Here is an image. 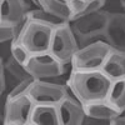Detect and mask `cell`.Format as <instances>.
Listing matches in <instances>:
<instances>
[{
    "instance_id": "obj_1",
    "label": "cell",
    "mask_w": 125,
    "mask_h": 125,
    "mask_svg": "<svg viewBox=\"0 0 125 125\" xmlns=\"http://www.w3.org/2000/svg\"><path fill=\"white\" fill-rule=\"evenodd\" d=\"M113 80L101 69H71L66 80L69 91L83 104H89L109 98Z\"/></svg>"
},
{
    "instance_id": "obj_2",
    "label": "cell",
    "mask_w": 125,
    "mask_h": 125,
    "mask_svg": "<svg viewBox=\"0 0 125 125\" xmlns=\"http://www.w3.org/2000/svg\"><path fill=\"white\" fill-rule=\"evenodd\" d=\"M109 18L110 13L101 9L95 13L73 19L70 21V26L79 41V46L86 45L99 39H104V33Z\"/></svg>"
},
{
    "instance_id": "obj_3",
    "label": "cell",
    "mask_w": 125,
    "mask_h": 125,
    "mask_svg": "<svg viewBox=\"0 0 125 125\" xmlns=\"http://www.w3.org/2000/svg\"><path fill=\"white\" fill-rule=\"evenodd\" d=\"M55 28L45 21L30 18L28 14V19L16 40L24 44L31 54L49 51Z\"/></svg>"
},
{
    "instance_id": "obj_4",
    "label": "cell",
    "mask_w": 125,
    "mask_h": 125,
    "mask_svg": "<svg viewBox=\"0 0 125 125\" xmlns=\"http://www.w3.org/2000/svg\"><path fill=\"white\" fill-rule=\"evenodd\" d=\"M111 49L113 48L109 45V43L104 39H99L86 45H83L75 53L70 66L71 69L78 70L101 69Z\"/></svg>"
},
{
    "instance_id": "obj_5",
    "label": "cell",
    "mask_w": 125,
    "mask_h": 125,
    "mask_svg": "<svg viewBox=\"0 0 125 125\" xmlns=\"http://www.w3.org/2000/svg\"><path fill=\"white\" fill-rule=\"evenodd\" d=\"M79 48V41L70 26V23H64L55 28L49 51L58 60L65 65H70Z\"/></svg>"
},
{
    "instance_id": "obj_6",
    "label": "cell",
    "mask_w": 125,
    "mask_h": 125,
    "mask_svg": "<svg viewBox=\"0 0 125 125\" xmlns=\"http://www.w3.org/2000/svg\"><path fill=\"white\" fill-rule=\"evenodd\" d=\"M25 68L34 79H56L68 73V65L62 64L50 51L31 54Z\"/></svg>"
},
{
    "instance_id": "obj_7",
    "label": "cell",
    "mask_w": 125,
    "mask_h": 125,
    "mask_svg": "<svg viewBox=\"0 0 125 125\" xmlns=\"http://www.w3.org/2000/svg\"><path fill=\"white\" fill-rule=\"evenodd\" d=\"M35 106L29 94L8 96L3 104V123L5 125H29V119Z\"/></svg>"
},
{
    "instance_id": "obj_8",
    "label": "cell",
    "mask_w": 125,
    "mask_h": 125,
    "mask_svg": "<svg viewBox=\"0 0 125 125\" xmlns=\"http://www.w3.org/2000/svg\"><path fill=\"white\" fill-rule=\"evenodd\" d=\"M53 79H34L30 85L28 94L35 104H58L64 99L69 91V88L62 83L51 81Z\"/></svg>"
},
{
    "instance_id": "obj_9",
    "label": "cell",
    "mask_w": 125,
    "mask_h": 125,
    "mask_svg": "<svg viewBox=\"0 0 125 125\" xmlns=\"http://www.w3.org/2000/svg\"><path fill=\"white\" fill-rule=\"evenodd\" d=\"M61 125H83L86 118L84 104L71 93L58 104Z\"/></svg>"
},
{
    "instance_id": "obj_10",
    "label": "cell",
    "mask_w": 125,
    "mask_h": 125,
    "mask_svg": "<svg viewBox=\"0 0 125 125\" xmlns=\"http://www.w3.org/2000/svg\"><path fill=\"white\" fill-rule=\"evenodd\" d=\"M30 10L25 0H0V23L18 25L28 18Z\"/></svg>"
},
{
    "instance_id": "obj_11",
    "label": "cell",
    "mask_w": 125,
    "mask_h": 125,
    "mask_svg": "<svg viewBox=\"0 0 125 125\" xmlns=\"http://www.w3.org/2000/svg\"><path fill=\"white\" fill-rule=\"evenodd\" d=\"M104 39L111 48L125 50V11L110 13Z\"/></svg>"
},
{
    "instance_id": "obj_12",
    "label": "cell",
    "mask_w": 125,
    "mask_h": 125,
    "mask_svg": "<svg viewBox=\"0 0 125 125\" xmlns=\"http://www.w3.org/2000/svg\"><path fill=\"white\" fill-rule=\"evenodd\" d=\"M29 125H61L58 105L35 104L29 119Z\"/></svg>"
},
{
    "instance_id": "obj_13",
    "label": "cell",
    "mask_w": 125,
    "mask_h": 125,
    "mask_svg": "<svg viewBox=\"0 0 125 125\" xmlns=\"http://www.w3.org/2000/svg\"><path fill=\"white\" fill-rule=\"evenodd\" d=\"M85 109V114L89 118H94V119H100L104 121H108L110 124V121L116 118L118 115L123 111H120L114 104L109 100H99V101H94V103H89L84 105Z\"/></svg>"
},
{
    "instance_id": "obj_14",
    "label": "cell",
    "mask_w": 125,
    "mask_h": 125,
    "mask_svg": "<svg viewBox=\"0 0 125 125\" xmlns=\"http://www.w3.org/2000/svg\"><path fill=\"white\" fill-rule=\"evenodd\" d=\"M101 70L111 80L125 78V50L113 48L104 61Z\"/></svg>"
},
{
    "instance_id": "obj_15",
    "label": "cell",
    "mask_w": 125,
    "mask_h": 125,
    "mask_svg": "<svg viewBox=\"0 0 125 125\" xmlns=\"http://www.w3.org/2000/svg\"><path fill=\"white\" fill-rule=\"evenodd\" d=\"M1 60V59H0ZM5 66V73H6V79H8V90L10 91L18 83L30 79L31 75L26 70L25 65L19 62L15 58L10 56L6 60H1Z\"/></svg>"
},
{
    "instance_id": "obj_16",
    "label": "cell",
    "mask_w": 125,
    "mask_h": 125,
    "mask_svg": "<svg viewBox=\"0 0 125 125\" xmlns=\"http://www.w3.org/2000/svg\"><path fill=\"white\" fill-rule=\"evenodd\" d=\"M35 4L38 5V8L44 9L49 14L64 21L70 23L74 18V14L69 5V0H36Z\"/></svg>"
},
{
    "instance_id": "obj_17",
    "label": "cell",
    "mask_w": 125,
    "mask_h": 125,
    "mask_svg": "<svg viewBox=\"0 0 125 125\" xmlns=\"http://www.w3.org/2000/svg\"><path fill=\"white\" fill-rule=\"evenodd\" d=\"M120 111L125 113V78L113 80L108 98Z\"/></svg>"
},
{
    "instance_id": "obj_18",
    "label": "cell",
    "mask_w": 125,
    "mask_h": 125,
    "mask_svg": "<svg viewBox=\"0 0 125 125\" xmlns=\"http://www.w3.org/2000/svg\"><path fill=\"white\" fill-rule=\"evenodd\" d=\"M28 19V18H26ZM26 19L23 23L18 25H11V24H4L0 23V43H6V41H14L18 39L20 31H21Z\"/></svg>"
},
{
    "instance_id": "obj_19",
    "label": "cell",
    "mask_w": 125,
    "mask_h": 125,
    "mask_svg": "<svg viewBox=\"0 0 125 125\" xmlns=\"http://www.w3.org/2000/svg\"><path fill=\"white\" fill-rule=\"evenodd\" d=\"M29 16L30 18H34V19H38V20H41V21H45L48 24H51L54 26H59L64 23H68V21H64V20H61L54 15L49 14L48 11H45L44 9L41 8H36V9H31L29 11Z\"/></svg>"
},
{
    "instance_id": "obj_20",
    "label": "cell",
    "mask_w": 125,
    "mask_h": 125,
    "mask_svg": "<svg viewBox=\"0 0 125 125\" xmlns=\"http://www.w3.org/2000/svg\"><path fill=\"white\" fill-rule=\"evenodd\" d=\"M11 56L15 58L19 62H21V64L25 65L31 56V53L28 50V48L24 44L20 43L19 40H14L11 43Z\"/></svg>"
},
{
    "instance_id": "obj_21",
    "label": "cell",
    "mask_w": 125,
    "mask_h": 125,
    "mask_svg": "<svg viewBox=\"0 0 125 125\" xmlns=\"http://www.w3.org/2000/svg\"><path fill=\"white\" fill-rule=\"evenodd\" d=\"M33 80H34V78H30V79H26V80L18 83V84L8 93V96H20V95H24V94H28Z\"/></svg>"
},
{
    "instance_id": "obj_22",
    "label": "cell",
    "mask_w": 125,
    "mask_h": 125,
    "mask_svg": "<svg viewBox=\"0 0 125 125\" xmlns=\"http://www.w3.org/2000/svg\"><path fill=\"white\" fill-rule=\"evenodd\" d=\"M105 6V0H88V4L84 9V11L81 14H79L78 16L75 18H79V16H83V15H88V14H91V13H95L98 10H101ZM74 18V19H75Z\"/></svg>"
},
{
    "instance_id": "obj_23",
    "label": "cell",
    "mask_w": 125,
    "mask_h": 125,
    "mask_svg": "<svg viewBox=\"0 0 125 125\" xmlns=\"http://www.w3.org/2000/svg\"><path fill=\"white\" fill-rule=\"evenodd\" d=\"M124 3H125V0H105L104 10H106V11H109V13L125 11Z\"/></svg>"
},
{
    "instance_id": "obj_24",
    "label": "cell",
    "mask_w": 125,
    "mask_h": 125,
    "mask_svg": "<svg viewBox=\"0 0 125 125\" xmlns=\"http://www.w3.org/2000/svg\"><path fill=\"white\" fill-rule=\"evenodd\" d=\"M86 4H88V0H69V5H70L73 14H74V18L84 11Z\"/></svg>"
},
{
    "instance_id": "obj_25",
    "label": "cell",
    "mask_w": 125,
    "mask_h": 125,
    "mask_svg": "<svg viewBox=\"0 0 125 125\" xmlns=\"http://www.w3.org/2000/svg\"><path fill=\"white\" fill-rule=\"evenodd\" d=\"M6 90H8V79H6L5 66L4 62L0 60V93H1V95H4Z\"/></svg>"
},
{
    "instance_id": "obj_26",
    "label": "cell",
    "mask_w": 125,
    "mask_h": 125,
    "mask_svg": "<svg viewBox=\"0 0 125 125\" xmlns=\"http://www.w3.org/2000/svg\"><path fill=\"white\" fill-rule=\"evenodd\" d=\"M110 125H125V115H124V113H121L120 115H118L116 118H114L110 121Z\"/></svg>"
},
{
    "instance_id": "obj_27",
    "label": "cell",
    "mask_w": 125,
    "mask_h": 125,
    "mask_svg": "<svg viewBox=\"0 0 125 125\" xmlns=\"http://www.w3.org/2000/svg\"><path fill=\"white\" fill-rule=\"evenodd\" d=\"M33 1H34V3H35V1H36V0H33Z\"/></svg>"
},
{
    "instance_id": "obj_28",
    "label": "cell",
    "mask_w": 125,
    "mask_h": 125,
    "mask_svg": "<svg viewBox=\"0 0 125 125\" xmlns=\"http://www.w3.org/2000/svg\"><path fill=\"white\" fill-rule=\"evenodd\" d=\"M124 8H125V3H124Z\"/></svg>"
}]
</instances>
